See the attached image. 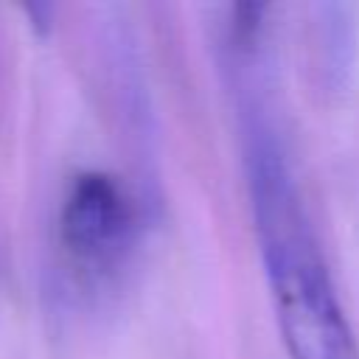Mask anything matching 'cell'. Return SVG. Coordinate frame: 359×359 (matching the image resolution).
I'll return each instance as SVG.
<instances>
[{
	"mask_svg": "<svg viewBox=\"0 0 359 359\" xmlns=\"http://www.w3.org/2000/svg\"><path fill=\"white\" fill-rule=\"evenodd\" d=\"M247 140V185L258 250L289 359H359L311 222L275 137L264 126H250Z\"/></svg>",
	"mask_w": 359,
	"mask_h": 359,
	"instance_id": "obj_1",
	"label": "cell"
},
{
	"mask_svg": "<svg viewBox=\"0 0 359 359\" xmlns=\"http://www.w3.org/2000/svg\"><path fill=\"white\" fill-rule=\"evenodd\" d=\"M135 236V205L126 188L104 171L73 177L59 213L65 252L90 272L112 269Z\"/></svg>",
	"mask_w": 359,
	"mask_h": 359,
	"instance_id": "obj_2",
	"label": "cell"
}]
</instances>
